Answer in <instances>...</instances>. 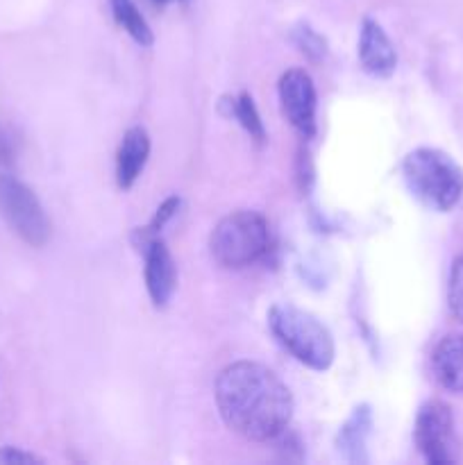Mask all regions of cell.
Wrapping results in <instances>:
<instances>
[{"instance_id": "cell-18", "label": "cell", "mask_w": 463, "mask_h": 465, "mask_svg": "<svg viewBox=\"0 0 463 465\" xmlns=\"http://www.w3.org/2000/svg\"><path fill=\"white\" fill-rule=\"evenodd\" d=\"M150 3H153V5H159V7H163V5H166L168 0H150Z\"/></svg>"}, {"instance_id": "cell-9", "label": "cell", "mask_w": 463, "mask_h": 465, "mask_svg": "<svg viewBox=\"0 0 463 465\" xmlns=\"http://www.w3.org/2000/svg\"><path fill=\"white\" fill-rule=\"evenodd\" d=\"M359 62L363 71L375 77L393 75L398 66V53L390 44L389 35L381 30V25L372 18H366L361 25V36H359Z\"/></svg>"}, {"instance_id": "cell-11", "label": "cell", "mask_w": 463, "mask_h": 465, "mask_svg": "<svg viewBox=\"0 0 463 465\" xmlns=\"http://www.w3.org/2000/svg\"><path fill=\"white\" fill-rule=\"evenodd\" d=\"M150 154V136L143 127H130L118 145L116 182L121 189H130L139 180Z\"/></svg>"}, {"instance_id": "cell-6", "label": "cell", "mask_w": 463, "mask_h": 465, "mask_svg": "<svg viewBox=\"0 0 463 465\" xmlns=\"http://www.w3.org/2000/svg\"><path fill=\"white\" fill-rule=\"evenodd\" d=\"M413 436L427 463L449 465L458 459L452 409L440 400H431L418 411Z\"/></svg>"}, {"instance_id": "cell-13", "label": "cell", "mask_w": 463, "mask_h": 465, "mask_svg": "<svg viewBox=\"0 0 463 465\" xmlns=\"http://www.w3.org/2000/svg\"><path fill=\"white\" fill-rule=\"evenodd\" d=\"M230 112L234 114L236 121L243 125V130L252 136L257 143L266 141V130H263L261 116H259L257 107H254V100L250 94H241L239 98L230 100Z\"/></svg>"}, {"instance_id": "cell-12", "label": "cell", "mask_w": 463, "mask_h": 465, "mask_svg": "<svg viewBox=\"0 0 463 465\" xmlns=\"http://www.w3.org/2000/svg\"><path fill=\"white\" fill-rule=\"evenodd\" d=\"M112 5V14L116 18L118 25L141 45H153V30L145 23L143 14L134 5V0H109Z\"/></svg>"}, {"instance_id": "cell-1", "label": "cell", "mask_w": 463, "mask_h": 465, "mask_svg": "<svg viewBox=\"0 0 463 465\" xmlns=\"http://www.w3.org/2000/svg\"><path fill=\"white\" fill-rule=\"evenodd\" d=\"M216 404L222 422L254 443L284 434L293 416V398L284 381L254 361H236L218 375Z\"/></svg>"}, {"instance_id": "cell-14", "label": "cell", "mask_w": 463, "mask_h": 465, "mask_svg": "<svg viewBox=\"0 0 463 465\" xmlns=\"http://www.w3.org/2000/svg\"><path fill=\"white\" fill-rule=\"evenodd\" d=\"M368 427H370V413L368 409H357V413L352 416V420L345 425L343 434H340V445L343 450H352L359 454V450H363V439L368 434Z\"/></svg>"}, {"instance_id": "cell-5", "label": "cell", "mask_w": 463, "mask_h": 465, "mask_svg": "<svg viewBox=\"0 0 463 465\" xmlns=\"http://www.w3.org/2000/svg\"><path fill=\"white\" fill-rule=\"evenodd\" d=\"M0 216L25 243L41 248L50 239V221L27 184L12 175H0Z\"/></svg>"}, {"instance_id": "cell-4", "label": "cell", "mask_w": 463, "mask_h": 465, "mask_svg": "<svg viewBox=\"0 0 463 465\" xmlns=\"http://www.w3.org/2000/svg\"><path fill=\"white\" fill-rule=\"evenodd\" d=\"M268 245H271L268 223L257 212L230 213L218 223L209 239L212 257L222 268H232V271L257 263L268 252Z\"/></svg>"}, {"instance_id": "cell-8", "label": "cell", "mask_w": 463, "mask_h": 465, "mask_svg": "<svg viewBox=\"0 0 463 465\" xmlns=\"http://www.w3.org/2000/svg\"><path fill=\"white\" fill-rule=\"evenodd\" d=\"M145 248V289L154 307H166L172 298L177 286V268L172 262V254L154 236L153 241L143 245Z\"/></svg>"}, {"instance_id": "cell-15", "label": "cell", "mask_w": 463, "mask_h": 465, "mask_svg": "<svg viewBox=\"0 0 463 465\" xmlns=\"http://www.w3.org/2000/svg\"><path fill=\"white\" fill-rule=\"evenodd\" d=\"M448 304L452 316L463 325V254L454 262L448 284Z\"/></svg>"}, {"instance_id": "cell-10", "label": "cell", "mask_w": 463, "mask_h": 465, "mask_svg": "<svg viewBox=\"0 0 463 465\" xmlns=\"http://www.w3.org/2000/svg\"><path fill=\"white\" fill-rule=\"evenodd\" d=\"M431 372L440 389L463 395V334H449L431 352Z\"/></svg>"}, {"instance_id": "cell-2", "label": "cell", "mask_w": 463, "mask_h": 465, "mask_svg": "<svg viewBox=\"0 0 463 465\" xmlns=\"http://www.w3.org/2000/svg\"><path fill=\"white\" fill-rule=\"evenodd\" d=\"M411 193L434 212H449L463 198V168L448 153L418 148L402 163Z\"/></svg>"}, {"instance_id": "cell-16", "label": "cell", "mask_w": 463, "mask_h": 465, "mask_svg": "<svg viewBox=\"0 0 463 465\" xmlns=\"http://www.w3.org/2000/svg\"><path fill=\"white\" fill-rule=\"evenodd\" d=\"M295 41H298L300 50H302L304 54H309L311 59H320L322 54H325V39H322L318 32H313L311 27L302 25L295 30Z\"/></svg>"}, {"instance_id": "cell-17", "label": "cell", "mask_w": 463, "mask_h": 465, "mask_svg": "<svg viewBox=\"0 0 463 465\" xmlns=\"http://www.w3.org/2000/svg\"><path fill=\"white\" fill-rule=\"evenodd\" d=\"M0 463L5 465H18V463H41L39 457L30 452H23L16 448H3L0 450Z\"/></svg>"}, {"instance_id": "cell-3", "label": "cell", "mask_w": 463, "mask_h": 465, "mask_svg": "<svg viewBox=\"0 0 463 465\" xmlns=\"http://www.w3.org/2000/svg\"><path fill=\"white\" fill-rule=\"evenodd\" d=\"M272 336L300 363L313 371H327L334 361V341L330 330L304 309L293 304H275L268 313Z\"/></svg>"}, {"instance_id": "cell-7", "label": "cell", "mask_w": 463, "mask_h": 465, "mask_svg": "<svg viewBox=\"0 0 463 465\" xmlns=\"http://www.w3.org/2000/svg\"><path fill=\"white\" fill-rule=\"evenodd\" d=\"M280 103L286 121L304 136L316 134V86L300 68H291L280 80Z\"/></svg>"}]
</instances>
